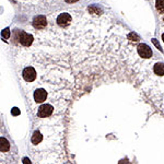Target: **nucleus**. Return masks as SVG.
I'll list each match as a JSON object with an SVG mask.
<instances>
[{
	"mask_svg": "<svg viewBox=\"0 0 164 164\" xmlns=\"http://www.w3.org/2000/svg\"><path fill=\"white\" fill-rule=\"evenodd\" d=\"M12 114H13V115H18V114H20V111H19L18 108H15V107H14L13 110H12Z\"/></svg>",
	"mask_w": 164,
	"mask_h": 164,
	"instance_id": "nucleus-14",
	"label": "nucleus"
},
{
	"mask_svg": "<svg viewBox=\"0 0 164 164\" xmlns=\"http://www.w3.org/2000/svg\"><path fill=\"white\" fill-rule=\"evenodd\" d=\"M137 50L139 56L142 58H151L152 57V54H153L152 53V49L148 46L147 44H140L137 47Z\"/></svg>",
	"mask_w": 164,
	"mask_h": 164,
	"instance_id": "nucleus-2",
	"label": "nucleus"
},
{
	"mask_svg": "<svg viewBox=\"0 0 164 164\" xmlns=\"http://www.w3.org/2000/svg\"><path fill=\"white\" fill-rule=\"evenodd\" d=\"M22 76H23L24 80L27 81V82H32L36 79V71L33 67H26L22 72Z\"/></svg>",
	"mask_w": 164,
	"mask_h": 164,
	"instance_id": "nucleus-4",
	"label": "nucleus"
},
{
	"mask_svg": "<svg viewBox=\"0 0 164 164\" xmlns=\"http://www.w3.org/2000/svg\"><path fill=\"white\" fill-rule=\"evenodd\" d=\"M17 35L19 36L18 37L19 42H20L23 46H30L31 44H32V42H33V36H32L31 34H27L25 33V32H23V31H21L20 33L17 32Z\"/></svg>",
	"mask_w": 164,
	"mask_h": 164,
	"instance_id": "nucleus-1",
	"label": "nucleus"
},
{
	"mask_svg": "<svg viewBox=\"0 0 164 164\" xmlns=\"http://www.w3.org/2000/svg\"><path fill=\"white\" fill-rule=\"evenodd\" d=\"M10 148V143L6 138L1 137V152H7Z\"/></svg>",
	"mask_w": 164,
	"mask_h": 164,
	"instance_id": "nucleus-10",
	"label": "nucleus"
},
{
	"mask_svg": "<svg viewBox=\"0 0 164 164\" xmlns=\"http://www.w3.org/2000/svg\"><path fill=\"white\" fill-rule=\"evenodd\" d=\"M154 74L157 76H163L164 74V64L163 63H157L153 68Z\"/></svg>",
	"mask_w": 164,
	"mask_h": 164,
	"instance_id": "nucleus-8",
	"label": "nucleus"
},
{
	"mask_svg": "<svg viewBox=\"0 0 164 164\" xmlns=\"http://www.w3.org/2000/svg\"><path fill=\"white\" fill-rule=\"evenodd\" d=\"M155 7H157V10L159 12H164V0H157L155 1Z\"/></svg>",
	"mask_w": 164,
	"mask_h": 164,
	"instance_id": "nucleus-11",
	"label": "nucleus"
},
{
	"mask_svg": "<svg viewBox=\"0 0 164 164\" xmlns=\"http://www.w3.org/2000/svg\"><path fill=\"white\" fill-rule=\"evenodd\" d=\"M53 111H54V107L51 106V105H49V104H44V105H42V106L38 108L37 116H38V117H42V118L48 117V116L51 115Z\"/></svg>",
	"mask_w": 164,
	"mask_h": 164,
	"instance_id": "nucleus-3",
	"label": "nucleus"
},
{
	"mask_svg": "<svg viewBox=\"0 0 164 164\" xmlns=\"http://www.w3.org/2000/svg\"><path fill=\"white\" fill-rule=\"evenodd\" d=\"M71 20H72V18H71V15L69 13H61L59 14L57 18V23L59 24L60 26L65 27L70 24Z\"/></svg>",
	"mask_w": 164,
	"mask_h": 164,
	"instance_id": "nucleus-5",
	"label": "nucleus"
},
{
	"mask_svg": "<svg viewBox=\"0 0 164 164\" xmlns=\"http://www.w3.org/2000/svg\"><path fill=\"white\" fill-rule=\"evenodd\" d=\"M153 40L154 45H155V46L157 47V49H160V50H161V46H160V44L157 43V40Z\"/></svg>",
	"mask_w": 164,
	"mask_h": 164,
	"instance_id": "nucleus-15",
	"label": "nucleus"
},
{
	"mask_svg": "<svg viewBox=\"0 0 164 164\" xmlns=\"http://www.w3.org/2000/svg\"><path fill=\"white\" fill-rule=\"evenodd\" d=\"M162 40H163V42H164V34L162 35Z\"/></svg>",
	"mask_w": 164,
	"mask_h": 164,
	"instance_id": "nucleus-17",
	"label": "nucleus"
},
{
	"mask_svg": "<svg viewBox=\"0 0 164 164\" xmlns=\"http://www.w3.org/2000/svg\"><path fill=\"white\" fill-rule=\"evenodd\" d=\"M2 36H4L6 40L9 38V36H10V31H9V29H6V30L2 31Z\"/></svg>",
	"mask_w": 164,
	"mask_h": 164,
	"instance_id": "nucleus-13",
	"label": "nucleus"
},
{
	"mask_svg": "<svg viewBox=\"0 0 164 164\" xmlns=\"http://www.w3.org/2000/svg\"><path fill=\"white\" fill-rule=\"evenodd\" d=\"M66 2H69V4H74V2H77L78 0H65Z\"/></svg>",
	"mask_w": 164,
	"mask_h": 164,
	"instance_id": "nucleus-16",
	"label": "nucleus"
},
{
	"mask_svg": "<svg viewBox=\"0 0 164 164\" xmlns=\"http://www.w3.org/2000/svg\"><path fill=\"white\" fill-rule=\"evenodd\" d=\"M47 99V92L44 89H37L34 92V101L36 103H43Z\"/></svg>",
	"mask_w": 164,
	"mask_h": 164,
	"instance_id": "nucleus-6",
	"label": "nucleus"
},
{
	"mask_svg": "<svg viewBox=\"0 0 164 164\" xmlns=\"http://www.w3.org/2000/svg\"><path fill=\"white\" fill-rule=\"evenodd\" d=\"M33 25L35 29H38V30H42L47 25V20L46 18L44 15H37L33 21Z\"/></svg>",
	"mask_w": 164,
	"mask_h": 164,
	"instance_id": "nucleus-7",
	"label": "nucleus"
},
{
	"mask_svg": "<svg viewBox=\"0 0 164 164\" xmlns=\"http://www.w3.org/2000/svg\"><path fill=\"white\" fill-rule=\"evenodd\" d=\"M42 140H43V136L40 135V131H35L34 135L32 136V143L37 144V143H40Z\"/></svg>",
	"mask_w": 164,
	"mask_h": 164,
	"instance_id": "nucleus-9",
	"label": "nucleus"
},
{
	"mask_svg": "<svg viewBox=\"0 0 164 164\" xmlns=\"http://www.w3.org/2000/svg\"><path fill=\"white\" fill-rule=\"evenodd\" d=\"M128 38H129L130 40H134V42H138V40H139V37H138L135 33L129 34V35H128Z\"/></svg>",
	"mask_w": 164,
	"mask_h": 164,
	"instance_id": "nucleus-12",
	"label": "nucleus"
}]
</instances>
